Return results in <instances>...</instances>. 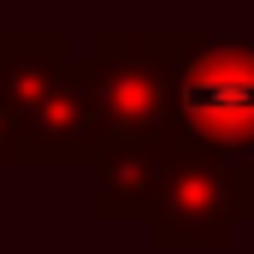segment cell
Masks as SVG:
<instances>
[{
	"label": "cell",
	"mask_w": 254,
	"mask_h": 254,
	"mask_svg": "<svg viewBox=\"0 0 254 254\" xmlns=\"http://www.w3.org/2000/svg\"><path fill=\"white\" fill-rule=\"evenodd\" d=\"M172 65V136L195 154H254V30H160Z\"/></svg>",
	"instance_id": "6da1fadb"
},
{
	"label": "cell",
	"mask_w": 254,
	"mask_h": 254,
	"mask_svg": "<svg viewBox=\"0 0 254 254\" xmlns=\"http://www.w3.org/2000/svg\"><path fill=\"white\" fill-rule=\"evenodd\" d=\"M101 148L172 136V65L160 30H101L83 60H71Z\"/></svg>",
	"instance_id": "7a4b0ae2"
},
{
	"label": "cell",
	"mask_w": 254,
	"mask_h": 254,
	"mask_svg": "<svg viewBox=\"0 0 254 254\" xmlns=\"http://www.w3.org/2000/svg\"><path fill=\"white\" fill-rule=\"evenodd\" d=\"M254 219V160H219L178 142L166 190L148 213L154 249H225Z\"/></svg>",
	"instance_id": "3957f363"
},
{
	"label": "cell",
	"mask_w": 254,
	"mask_h": 254,
	"mask_svg": "<svg viewBox=\"0 0 254 254\" xmlns=\"http://www.w3.org/2000/svg\"><path fill=\"white\" fill-rule=\"evenodd\" d=\"M178 136H154V142H119L95 154V213L101 219H142L154 213V201L166 190Z\"/></svg>",
	"instance_id": "277c9868"
},
{
	"label": "cell",
	"mask_w": 254,
	"mask_h": 254,
	"mask_svg": "<svg viewBox=\"0 0 254 254\" xmlns=\"http://www.w3.org/2000/svg\"><path fill=\"white\" fill-rule=\"evenodd\" d=\"M95 154H101V136L89 119V95L65 65L48 101L24 119V166H95Z\"/></svg>",
	"instance_id": "5b68a950"
}]
</instances>
